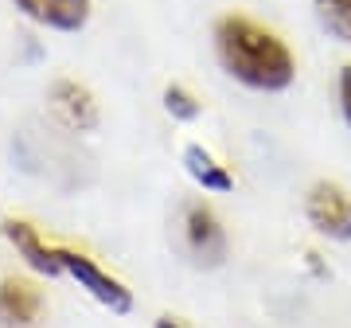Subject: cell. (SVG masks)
<instances>
[{
  "label": "cell",
  "mask_w": 351,
  "mask_h": 328,
  "mask_svg": "<svg viewBox=\"0 0 351 328\" xmlns=\"http://www.w3.org/2000/svg\"><path fill=\"white\" fill-rule=\"evenodd\" d=\"M215 55H219V67L226 75L242 82L246 90H258V94H281V90L293 86L297 78V59L289 43L277 32L262 27L250 16H219L215 20Z\"/></svg>",
  "instance_id": "1"
},
{
  "label": "cell",
  "mask_w": 351,
  "mask_h": 328,
  "mask_svg": "<svg viewBox=\"0 0 351 328\" xmlns=\"http://www.w3.org/2000/svg\"><path fill=\"white\" fill-rule=\"evenodd\" d=\"M59 266H63V274H71V278H75L98 305H106L110 313H129V309H133V290H129L121 278H113L110 270H101L90 254L59 246Z\"/></svg>",
  "instance_id": "2"
},
{
  "label": "cell",
  "mask_w": 351,
  "mask_h": 328,
  "mask_svg": "<svg viewBox=\"0 0 351 328\" xmlns=\"http://www.w3.org/2000/svg\"><path fill=\"white\" fill-rule=\"evenodd\" d=\"M304 215H308V223L324 239H332V242L351 239V196L339 184H332V180H320V184L308 188V196H304Z\"/></svg>",
  "instance_id": "3"
},
{
  "label": "cell",
  "mask_w": 351,
  "mask_h": 328,
  "mask_svg": "<svg viewBox=\"0 0 351 328\" xmlns=\"http://www.w3.org/2000/svg\"><path fill=\"white\" fill-rule=\"evenodd\" d=\"M184 242H188L191 258L207 266V270L226 262V231L207 203H188L184 207Z\"/></svg>",
  "instance_id": "4"
},
{
  "label": "cell",
  "mask_w": 351,
  "mask_h": 328,
  "mask_svg": "<svg viewBox=\"0 0 351 328\" xmlns=\"http://www.w3.org/2000/svg\"><path fill=\"white\" fill-rule=\"evenodd\" d=\"M16 12L32 20L36 27H47V32H63V36H75L90 24V0H12Z\"/></svg>",
  "instance_id": "5"
},
{
  "label": "cell",
  "mask_w": 351,
  "mask_h": 328,
  "mask_svg": "<svg viewBox=\"0 0 351 328\" xmlns=\"http://www.w3.org/2000/svg\"><path fill=\"white\" fill-rule=\"evenodd\" d=\"M0 235L12 242V250L20 254L36 274H43V278H59V274H63V266H59V246H51L27 219H4V223H0Z\"/></svg>",
  "instance_id": "6"
},
{
  "label": "cell",
  "mask_w": 351,
  "mask_h": 328,
  "mask_svg": "<svg viewBox=\"0 0 351 328\" xmlns=\"http://www.w3.org/2000/svg\"><path fill=\"white\" fill-rule=\"evenodd\" d=\"M51 110H55V117H59L66 129H75V133L98 129V102H94V94H90L82 82H75V78H55V82H51Z\"/></svg>",
  "instance_id": "7"
},
{
  "label": "cell",
  "mask_w": 351,
  "mask_h": 328,
  "mask_svg": "<svg viewBox=\"0 0 351 328\" xmlns=\"http://www.w3.org/2000/svg\"><path fill=\"white\" fill-rule=\"evenodd\" d=\"M43 313V293L32 281L0 278V328H36Z\"/></svg>",
  "instance_id": "8"
},
{
  "label": "cell",
  "mask_w": 351,
  "mask_h": 328,
  "mask_svg": "<svg viewBox=\"0 0 351 328\" xmlns=\"http://www.w3.org/2000/svg\"><path fill=\"white\" fill-rule=\"evenodd\" d=\"M184 168H188V176L195 180L203 191H230L234 188V176H230L203 145H188V149H184Z\"/></svg>",
  "instance_id": "9"
},
{
  "label": "cell",
  "mask_w": 351,
  "mask_h": 328,
  "mask_svg": "<svg viewBox=\"0 0 351 328\" xmlns=\"http://www.w3.org/2000/svg\"><path fill=\"white\" fill-rule=\"evenodd\" d=\"M316 16L324 24L328 36L351 47V0H316Z\"/></svg>",
  "instance_id": "10"
},
{
  "label": "cell",
  "mask_w": 351,
  "mask_h": 328,
  "mask_svg": "<svg viewBox=\"0 0 351 328\" xmlns=\"http://www.w3.org/2000/svg\"><path fill=\"white\" fill-rule=\"evenodd\" d=\"M164 110L176 117V121H195L203 114V102L191 94L188 86H168L164 90Z\"/></svg>",
  "instance_id": "11"
},
{
  "label": "cell",
  "mask_w": 351,
  "mask_h": 328,
  "mask_svg": "<svg viewBox=\"0 0 351 328\" xmlns=\"http://www.w3.org/2000/svg\"><path fill=\"white\" fill-rule=\"evenodd\" d=\"M336 94H339V114H343V121H348V129H351V63L339 67Z\"/></svg>",
  "instance_id": "12"
},
{
  "label": "cell",
  "mask_w": 351,
  "mask_h": 328,
  "mask_svg": "<svg viewBox=\"0 0 351 328\" xmlns=\"http://www.w3.org/2000/svg\"><path fill=\"white\" fill-rule=\"evenodd\" d=\"M152 328H184V325H176L172 316H160V320H156V325H152Z\"/></svg>",
  "instance_id": "13"
}]
</instances>
